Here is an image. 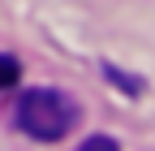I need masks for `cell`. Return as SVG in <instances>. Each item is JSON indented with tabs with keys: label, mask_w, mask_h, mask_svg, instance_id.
Returning a JSON list of instances; mask_svg holds the SVG:
<instances>
[{
	"label": "cell",
	"mask_w": 155,
	"mask_h": 151,
	"mask_svg": "<svg viewBox=\"0 0 155 151\" xmlns=\"http://www.w3.org/2000/svg\"><path fill=\"white\" fill-rule=\"evenodd\" d=\"M13 121H17L22 134H30L39 143H56V138H65L73 129L78 104L69 95H61V91H52V86H35V91H26V95L17 99Z\"/></svg>",
	"instance_id": "cell-1"
},
{
	"label": "cell",
	"mask_w": 155,
	"mask_h": 151,
	"mask_svg": "<svg viewBox=\"0 0 155 151\" xmlns=\"http://www.w3.org/2000/svg\"><path fill=\"white\" fill-rule=\"evenodd\" d=\"M78 151H116V143H112L108 134H95V138H86L82 147H78Z\"/></svg>",
	"instance_id": "cell-3"
},
{
	"label": "cell",
	"mask_w": 155,
	"mask_h": 151,
	"mask_svg": "<svg viewBox=\"0 0 155 151\" xmlns=\"http://www.w3.org/2000/svg\"><path fill=\"white\" fill-rule=\"evenodd\" d=\"M13 82H17V61L13 56H0V91L13 86Z\"/></svg>",
	"instance_id": "cell-2"
}]
</instances>
